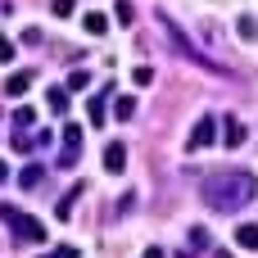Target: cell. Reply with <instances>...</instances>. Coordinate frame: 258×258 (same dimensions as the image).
<instances>
[{
  "label": "cell",
  "mask_w": 258,
  "mask_h": 258,
  "mask_svg": "<svg viewBox=\"0 0 258 258\" xmlns=\"http://www.w3.org/2000/svg\"><path fill=\"white\" fill-rule=\"evenodd\" d=\"M132 113H136V95H118L113 100V118L118 122H132Z\"/></svg>",
  "instance_id": "12"
},
{
  "label": "cell",
  "mask_w": 258,
  "mask_h": 258,
  "mask_svg": "<svg viewBox=\"0 0 258 258\" xmlns=\"http://www.w3.org/2000/svg\"><path fill=\"white\" fill-rule=\"evenodd\" d=\"M213 141H218V118H213V113H204V118L190 127V136H186V150H209Z\"/></svg>",
  "instance_id": "3"
},
{
  "label": "cell",
  "mask_w": 258,
  "mask_h": 258,
  "mask_svg": "<svg viewBox=\"0 0 258 258\" xmlns=\"http://www.w3.org/2000/svg\"><path fill=\"white\" fill-rule=\"evenodd\" d=\"M159 23H163V36H168V41H172V45H177V54H186V59H190V63H204V68H218V63H213V59H209V54H204V50H195V45H190V41H186V32H181V27H177V23H172V18H168V14H159Z\"/></svg>",
  "instance_id": "2"
},
{
  "label": "cell",
  "mask_w": 258,
  "mask_h": 258,
  "mask_svg": "<svg viewBox=\"0 0 258 258\" xmlns=\"http://www.w3.org/2000/svg\"><path fill=\"white\" fill-rule=\"evenodd\" d=\"M86 86H91V73L86 68H73L68 73V91H86Z\"/></svg>",
  "instance_id": "17"
},
{
  "label": "cell",
  "mask_w": 258,
  "mask_h": 258,
  "mask_svg": "<svg viewBox=\"0 0 258 258\" xmlns=\"http://www.w3.org/2000/svg\"><path fill=\"white\" fill-rule=\"evenodd\" d=\"M73 9H77V5H73V0H50V14H54V18H68V14H73Z\"/></svg>",
  "instance_id": "21"
},
{
  "label": "cell",
  "mask_w": 258,
  "mask_h": 258,
  "mask_svg": "<svg viewBox=\"0 0 258 258\" xmlns=\"http://www.w3.org/2000/svg\"><path fill=\"white\" fill-rule=\"evenodd\" d=\"M200 195H204V204H209V209H218V213H236V209L254 204L258 177H254V172H245V168H227V172L204 177Z\"/></svg>",
  "instance_id": "1"
},
{
  "label": "cell",
  "mask_w": 258,
  "mask_h": 258,
  "mask_svg": "<svg viewBox=\"0 0 258 258\" xmlns=\"http://www.w3.org/2000/svg\"><path fill=\"white\" fill-rule=\"evenodd\" d=\"M213 258H231V254H227V249H218V254H213Z\"/></svg>",
  "instance_id": "27"
},
{
  "label": "cell",
  "mask_w": 258,
  "mask_h": 258,
  "mask_svg": "<svg viewBox=\"0 0 258 258\" xmlns=\"http://www.w3.org/2000/svg\"><path fill=\"white\" fill-rule=\"evenodd\" d=\"M32 122H36V109H27V104H23V109L14 113V127H32Z\"/></svg>",
  "instance_id": "20"
},
{
  "label": "cell",
  "mask_w": 258,
  "mask_h": 258,
  "mask_svg": "<svg viewBox=\"0 0 258 258\" xmlns=\"http://www.w3.org/2000/svg\"><path fill=\"white\" fill-rule=\"evenodd\" d=\"M222 127H227V136H222V141H227V150H240V145L249 141V132H245V122H240V118H227Z\"/></svg>",
  "instance_id": "8"
},
{
  "label": "cell",
  "mask_w": 258,
  "mask_h": 258,
  "mask_svg": "<svg viewBox=\"0 0 258 258\" xmlns=\"http://www.w3.org/2000/svg\"><path fill=\"white\" fill-rule=\"evenodd\" d=\"M36 258H82L73 245H59V249H50V254H36Z\"/></svg>",
  "instance_id": "23"
},
{
  "label": "cell",
  "mask_w": 258,
  "mask_h": 258,
  "mask_svg": "<svg viewBox=\"0 0 258 258\" xmlns=\"http://www.w3.org/2000/svg\"><path fill=\"white\" fill-rule=\"evenodd\" d=\"M27 86H32V73H27V68H23V73H9V77H5V95H23Z\"/></svg>",
  "instance_id": "10"
},
{
  "label": "cell",
  "mask_w": 258,
  "mask_h": 258,
  "mask_svg": "<svg viewBox=\"0 0 258 258\" xmlns=\"http://www.w3.org/2000/svg\"><path fill=\"white\" fill-rule=\"evenodd\" d=\"M82 190H86V186H82V181H77V186H73V190H68V195H63V200H59V204H54V213H59V222H68V218H73V200H77V195H82Z\"/></svg>",
  "instance_id": "13"
},
{
  "label": "cell",
  "mask_w": 258,
  "mask_h": 258,
  "mask_svg": "<svg viewBox=\"0 0 258 258\" xmlns=\"http://www.w3.org/2000/svg\"><path fill=\"white\" fill-rule=\"evenodd\" d=\"M45 104H50L54 113H68V86H50V95H45Z\"/></svg>",
  "instance_id": "15"
},
{
  "label": "cell",
  "mask_w": 258,
  "mask_h": 258,
  "mask_svg": "<svg viewBox=\"0 0 258 258\" xmlns=\"http://www.w3.org/2000/svg\"><path fill=\"white\" fill-rule=\"evenodd\" d=\"M104 113H109V91H100V95L86 100V118H91L95 127H104Z\"/></svg>",
  "instance_id": "7"
},
{
  "label": "cell",
  "mask_w": 258,
  "mask_h": 258,
  "mask_svg": "<svg viewBox=\"0 0 258 258\" xmlns=\"http://www.w3.org/2000/svg\"><path fill=\"white\" fill-rule=\"evenodd\" d=\"M9 59H14V41H9V36H0V63H9Z\"/></svg>",
  "instance_id": "24"
},
{
  "label": "cell",
  "mask_w": 258,
  "mask_h": 258,
  "mask_svg": "<svg viewBox=\"0 0 258 258\" xmlns=\"http://www.w3.org/2000/svg\"><path fill=\"white\" fill-rule=\"evenodd\" d=\"M104 172H113V177L127 172V145H122V141H109V145H104Z\"/></svg>",
  "instance_id": "6"
},
{
  "label": "cell",
  "mask_w": 258,
  "mask_h": 258,
  "mask_svg": "<svg viewBox=\"0 0 258 258\" xmlns=\"http://www.w3.org/2000/svg\"><path fill=\"white\" fill-rule=\"evenodd\" d=\"M18 186H23V190L41 186V168H36V163H32V168H23V172H18Z\"/></svg>",
  "instance_id": "18"
},
{
  "label": "cell",
  "mask_w": 258,
  "mask_h": 258,
  "mask_svg": "<svg viewBox=\"0 0 258 258\" xmlns=\"http://www.w3.org/2000/svg\"><path fill=\"white\" fill-rule=\"evenodd\" d=\"M141 258H168V254H163L159 245H150V249H145V254H141Z\"/></svg>",
  "instance_id": "25"
},
{
  "label": "cell",
  "mask_w": 258,
  "mask_h": 258,
  "mask_svg": "<svg viewBox=\"0 0 258 258\" xmlns=\"http://www.w3.org/2000/svg\"><path fill=\"white\" fill-rule=\"evenodd\" d=\"M236 245L240 249H258V222H240L236 227Z\"/></svg>",
  "instance_id": "9"
},
{
  "label": "cell",
  "mask_w": 258,
  "mask_h": 258,
  "mask_svg": "<svg viewBox=\"0 0 258 258\" xmlns=\"http://www.w3.org/2000/svg\"><path fill=\"white\" fill-rule=\"evenodd\" d=\"M190 254H200V249H209V231L204 227H190V245H186Z\"/></svg>",
  "instance_id": "19"
},
{
  "label": "cell",
  "mask_w": 258,
  "mask_h": 258,
  "mask_svg": "<svg viewBox=\"0 0 258 258\" xmlns=\"http://www.w3.org/2000/svg\"><path fill=\"white\" fill-rule=\"evenodd\" d=\"M0 181H9V163L5 159H0Z\"/></svg>",
  "instance_id": "26"
},
{
  "label": "cell",
  "mask_w": 258,
  "mask_h": 258,
  "mask_svg": "<svg viewBox=\"0 0 258 258\" xmlns=\"http://www.w3.org/2000/svg\"><path fill=\"white\" fill-rule=\"evenodd\" d=\"M9 227H14V236H18L23 245H36V240H45V227H41L36 218H27V213H18Z\"/></svg>",
  "instance_id": "5"
},
{
  "label": "cell",
  "mask_w": 258,
  "mask_h": 258,
  "mask_svg": "<svg viewBox=\"0 0 258 258\" xmlns=\"http://www.w3.org/2000/svg\"><path fill=\"white\" fill-rule=\"evenodd\" d=\"M236 32H240V41H258V18L254 14H240L236 18Z\"/></svg>",
  "instance_id": "14"
},
{
  "label": "cell",
  "mask_w": 258,
  "mask_h": 258,
  "mask_svg": "<svg viewBox=\"0 0 258 258\" xmlns=\"http://www.w3.org/2000/svg\"><path fill=\"white\" fill-rule=\"evenodd\" d=\"M113 18H118L122 27H132V23H136V5H132V0H118V5H113Z\"/></svg>",
  "instance_id": "16"
},
{
  "label": "cell",
  "mask_w": 258,
  "mask_h": 258,
  "mask_svg": "<svg viewBox=\"0 0 258 258\" xmlns=\"http://www.w3.org/2000/svg\"><path fill=\"white\" fill-rule=\"evenodd\" d=\"M82 27H86V32H91V36H104V32H109V18H104V14H100V9H91V14H86V18H82Z\"/></svg>",
  "instance_id": "11"
},
{
  "label": "cell",
  "mask_w": 258,
  "mask_h": 258,
  "mask_svg": "<svg viewBox=\"0 0 258 258\" xmlns=\"http://www.w3.org/2000/svg\"><path fill=\"white\" fill-rule=\"evenodd\" d=\"M132 82H136V86H150V82H154V68H145V63H141V68L132 73Z\"/></svg>",
  "instance_id": "22"
},
{
  "label": "cell",
  "mask_w": 258,
  "mask_h": 258,
  "mask_svg": "<svg viewBox=\"0 0 258 258\" xmlns=\"http://www.w3.org/2000/svg\"><path fill=\"white\" fill-rule=\"evenodd\" d=\"M77 154H82V127L68 122V127H63V154H59V168H73Z\"/></svg>",
  "instance_id": "4"
}]
</instances>
